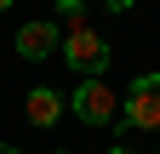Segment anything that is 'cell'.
I'll return each instance as SVG.
<instances>
[{
  "label": "cell",
  "instance_id": "obj_2",
  "mask_svg": "<svg viewBox=\"0 0 160 154\" xmlns=\"http://www.w3.org/2000/svg\"><path fill=\"white\" fill-rule=\"evenodd\" d=\"M57 51H63V63L74 69V80H80V74H103V69H109V57H114V51H109V40H103L97 29H86V23L69 29Z\"/></svg>",
  "mask_w": 160,
  "mask_h": 154
},
{
  "label": "cell",
  "instance_id": "obj_9",
  "mask_svg": "<svg viewBox=\"0 0 160 154\" xmlns=\"http://www.w3.org/2000/svg\"><path fill=\"white\" fill-rule=\"evenodd\" d=\"M109 154H132V148H109Z\"/></svg>",
  "mask_w": 160,
  "mask_h": 154
},
{
  "label": "cell",
  "instance_id": "obj_11",
  "mask_svg": "<svg viewBox=\"0 0 160 154\" xmlns=\"http://www.w3.org/2000/svg\"><path fill=\"white\" fill-rule=\"evenodd\" d=\"M52 154H69V148H52Z\"/></svg>",
  "mask_w": 160,
  "mask_h": 154
},
{
  "label": "cell",
  "instance_id": "obj_3",
  "mask_svg": "<svg viewBox=\"0 0 160 154\" xmlns=\"http://www.w3.org/2000/svg\"><path fill=\"white\" fill-rule=\"evenodd\" d=\"M126 126L132 131H160V74H137L126 86Z\"/></svg>",
  "mask_w": 160,
  "mask_h": 154
},
{
  "label": "cell",
  "instance_id": "obj_7",
  "mask_svg": "<svg viewBox=\"0 0 160 154\" xmlns=\"http://www.w3.org/2000/svg\"><path fill=\"white\" fill-rule=\"evenodd\" d=\"M103 6H109V12H132L137 0H103Z\"/></svg>",
  "mask_w": 160,
  "mask_h": 154
},
{
  "label": "cell",
  "instance_id": "obj_1",
  "mask_svg": "<svg viewBox=\"0 0 160 154\" xmlns=\"http://www.w3.org/2000/svg\"><path fill=\"white\" fill-rule=\"evenodd\" d=\"M69 114L80 126H114L120 120V97L103 86V74H80V86L69 91Z\"/></svg>",
  "mask_w": 160,
  "mask_h": 154
},
{
  "label": "cell",
  "instance_id": "obj_5",
  "mask_svg": "<svg viewBox=\"0 0 160 154\" xmlns=\"http://www.w3.org/2000/svg\"><path fill=\"white\" fill-rule=\"evenodd\" d=\"M23 114H29V120H34L40 131H52L57 120H63V97H57L52 86H34L29 97H23Z\"/></svg>",
  "mask_w": 160,
  "mask_h": 154
},
{
  "label": "cell",
  "instance_id": "obj_8",
  "mask_svg": "<svg viewBox=\"0 0 160 154\" xmlns=\"http://www.w3.org/2000/svg\"><path fill=\"white\" fill-rule=\"evenodd\" d=\"M0 154H12V143H0Z\"/></svg>",
  "mask_w": 160,
  "mask_h": 154
},
{
  "label": "cell",
  "instance_id": "obj_4",
  "mask_svg": "<svg viewBox=\"0 0 160 154\" xmlns=\"http://www.w3.org/2000/svg\"><path fill=\"white\" fill-rule=\"evenodd\" d=\"M57 46H63V34H57L52 17H34V23L17 29V57H29V63H40V57H52Z\"/></svg>",
  "mask_w": 160,
  "mask_h": 154
},
{
  "label": "cell",
  "instance_id": "obj_6",
  "mask_svg": "<svg viewBox=\"0 0 160 154\" xmlns=\"http://www.w3.org/2000/svg\"><path fill=\"white\" fill-rule=\"evenodd\" d=\"M57 17H63L69 29H80L86 23V0H57Z\"/></svg>",
  "mask_w": 160,
  "mask_h": 154
},
{
  "label": "cell",
  "instance_id": "obj_10",
  "mask_svg": "<svg viewBox=\"0 0 160 154\" xmlns=\"http://www.w3.org/2000/svg\"><path fill=\"white\" fill-rule=\"evenodd\" d=\"M6 6H12V0H0V12H6Z\"/></svg>",
  "mask_w": 160,
  "mask_h": 154
},
{
  "label": "cell",
  "instance_id": "obj_12",
  "mask_svg": "<svg viewBox=\"0 0 160 154\" xmlns=\"http://www.w3.org/2000/svg\"><path fill=\"white\" fill-rule=\"evenodd\" d=\"M12 154H23V148H12Z\"/></svg>",
  "mask_w": 160,
  "mask_h": 154
}]
</instances>
